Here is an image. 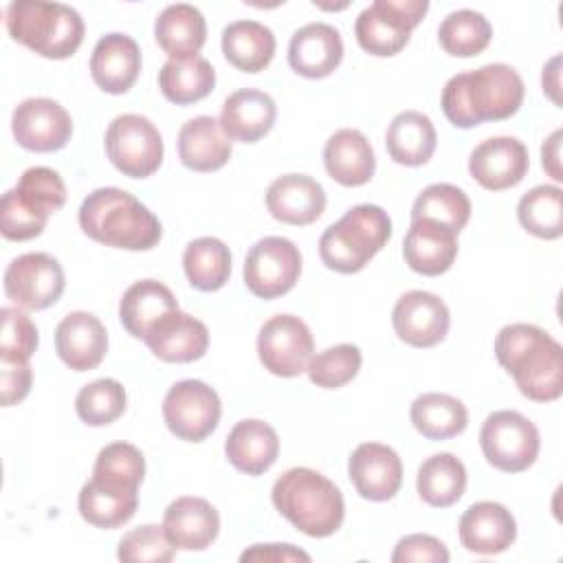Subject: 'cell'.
<instances>
[{
	"label": "cell",
	"mask_w": 563,
	"mask_h": 563,
	"mask_svg": "<svg viewBox=\"0 0 563 563\" xmlns=\"http://www.w3.org/2000/svg\"><path fill=\"white\" fill-rule=\"evenodd\" d=\"M172 310H178L174 292L156 279H141L123 292L119 303V319L128 334L134 339H145L147 330Z\"/></svg>",
	"instance_id": "cell-33"
},
{
	"label": "cell",
	"mask_w": 563,
	"mask_h": 563,
	"mask_svg": "<svg viewBox=\"0 0 563 563\" xmlns=\"http://www.w3.org/2000/svg\"><path fill=\"white\" fill-rule=\"evenodd\" d=\"M268 213L292 227H306L321 218L325 209L323 187L306 174H284L266 189Z\"/></svg>",
	"instance_id": "cell-20"
},
{
	"label": "cell",
	"mask_w": 563,
	"mask_h": 563,
	"mask_svg": "<svg viewBox=\"0 0 563 563\" xmlns=\"http://www.w3.org/2000/svg\"><path fill=\"white\" fill-rule=\"evenodd\" d=\"M427 11V0H376L356 18V42L369 55L391 57L409 44L411 31Z\"/></svg>",
	"instance_id": "cell-7"
},
{
	"label": "cell",
	"mask_w": 563,
	"mask_h": 563,
	"mask_svg": "<svg viewBox=\"0 0 563 563\" xmlns=\"http://www.w3.org/2000/svg\"><path fill=\"white\" fill-rule=\"evenodd\" d=\"M163 530L176 550H207L220 532V515L207 499L185 495L165 508Z\"/></svg>",
	"instance_id": "cell-24"
},
{
	"label": "cell",
	"mask_w": 563,
	"mask_h": 563,
	"mask_svg": "<svg viewBox=\"0 0 563 563\" xmlns=\"http://www.w3.org/2000/svg\"><path fill=\"white\" fill-rule=\"evenodd\" d=\"M479 446L486 462L504 473H521L534 464L541 438L539 429L523 413L512 409L493 411L479 431Z\"/></svg>",
	"instance_id": "cell-8"
},
{
	"label": "cell",
	"mask_w": 563,
	"mask_h": 563,
	"mask_svg": "<svg viewBox=\"0 0 563 563\" xmlns=\"http://www.w3.org/2000/svg\"><path fill=\"white\" fill-rule=\"evenodd\" d=\"M435 128L431 119L418 110L398 112L385 132V147L394 163L418 167L435 152Z\"/></svg>",
	"instance_id": "cell-32"
},
{
	"label": "cell",
	"mask_w": 563,
	"mask_h": 563,
	"mask_svg": "<svg viewBox=\"0 0 563 563\" xmlns=\"http://www.w3.org/2000/svg\"><path fill=\"white\" fill-rule=\"evenodd\" d=\"M347 475L363 499L387 501L400 490L402 462L391 446L363 442L347 460Z\"/></svg>",
	"instance_id": "cell-17"
},
{
	"label": "cell",
	"mask_w": 563,
	"mask_h": 563,
	"mask_svg": "<svg viewBox=\"0 0 563 563\" xmlns=\"http://www.w3.org/2000/svg\"><path fill=\"white\" fill-rule=\"evenodd\" d=\"M460 543L475 554H499L517 539V521L497 501H477L464 510L457 523Z\"/></svg>",
	"instance_id": "cell-21"
},
{
	"label": "cell",
	"mask_w": 563,
	"mask_h": 563,
	"mask_svg": "<svg viewBox=\"0 0 563 563\" xmlns=\"http://www.w3.org/2000/svg\"><path fill=\"white\" fill-rule=\"evenodd\" d=\"M22 198L53 213L66 202V185L62 176L51 167H29L22 172L18 185L13 187Z\"/></svg>",
	"instance_id": "cell-47"
},
{
	"label": "cell",
	"mask_w": 563,
	"mask_h": 563,
	"mask_svg": "<svg viewBox=\"0 0 563 563\" xmlns=\"http://www.w3.org/2000/svg\"><path fill=\"white\" fill-rule=\"evenodd\" d=\"M220 416V396L213 387L196 378L174 383L163 398L165 424L185 442H202L216 431Z\"/></svg>",
	"instance_id": "cell-10"
},
{
	"label": "cell",
	"mask_w": 563,
	"mask_h": 563,
	"mask_svg": "<svg viewBox=\"0 0 563 563\" xmlns=\"http://www.w3.org/2000/svg\"><path fill=\"white\" fill-rule=\"evenodd\" d=\"M559 64H561V55H554L545 66H543V77H541V84H543V92L556 103L561 106V97H559V88H561V81H559Z\"/></svg>",
	"instance_id": "cell-53"
},
{
	"label": "cell",
	"mask_w": 563,
	"mask_h": 563,
	"mask_svg": "<svg viewBox=\"0 0 563 563\" xmlns=\"http://www.w3.org/2000/svg\"><path fill=\"white\" fill-rule=\"evenodd\" d=\"M9 35L48 59L70 57L84 42L81 15L62 2L15 0L4 11Z\"/></svg>",
	"instance_id": "cell-5"
},
{
	"label": "cell",
	"mask_w": 563,
	"mask_h": 563,
	"mask_svg": "<svg viewBox=\"0 0 563 563\" xmlns=\"http://www.w3.org/2000/svg\"><path fill=\"white\" fill-rule=\"evenodd\" d=\"M176 554V548L167 539L163 526L145 523L125 532L119 541L117 556L125 563H167Z\"/></svg>",
	"instance_id": "cell-46"
},
{
	"label": "cell",
	"mask_w": 563,
	"mask_h": 563,
	"mask_svg": "<svg viewBox=\"0 0 563 563\" xmlns=\"http://www.w3.org/2000/svg\"><path fill=\"white\" fill-rule=\"evenodd\" d=\"M143 341L152 354L165 363H191L205 356L209 347V330L200 319L178 308L161 317L147 330Z\"/></svg>",
	"instance_id": "cell-18"
},
{
	"label": "cell",
	"mask_w": 563,
	"mask_h": 563,
	"mask_svg": "<svg viewBox=\"0 0 563 563\" xmlns=\"http://www.w3.org/2000/svg\"><path fill=\"white\" fill-rule=\"evenodd\" d=\"M77 508L81 519L90 526L112 530L134 517L139 508V490L90 477L79 490Z\"/></svg>",
	"instance_id": "cell-31"
},
{
	"label": "cell",
	"mask_w": 563,
	"mask_h": 563,
	"mask_svg": "<svg viewBox=\"0 0 563 563\" xmlns=\"http://www.w3.org/2000/svg\"><path fill=\"white\" fill-rule=\"evenodd\" d=\"M277 119L273 97L257 88H240L231 92L220 112V125L231 141L257 143L271 132Z\"/></svg>",
	"instance_id": "cell-26"
},
{
	"label": "cell",
	"mask_w": 563,
	"mask_h": 563,
	"mask_svg": "<svg viewBox=\"0 0 563 563\" xmlns=\"http://www.w3.org/2000/svg\"><path fill=\"white\" fill-rule=\"evenodd\" d=\"M125 389L114 378H97L79 389L75 411L88 427H106L125 411Z\"/></svg>",
	"instance_id": "cell-42"
},
{
	"label": "cell",
	"mask_w": 563,
	"mask_h": 563,
	"mask_svg": "<svg viewBox=\"0 0 563 563\" xmlns=\"http://www.w3.org/2000/svg\"><path fill=\"white\" fill-rule=\"evenodd\" d=\"M314 339L306 321L295 314H275L262 323L257 334V356L275 376L292 378L308 369Z\"/></svg>",
	"instance_id": "cell-12"
},
{
	"label": "cell",
	"mask_w": 563,
	"mask_h": 563,
	"mask_svg": "<svg viewBox=\"0 0 563 563\" xmlns=\"http://www.w3.org/2000/svg\"><path fill=\"white\" fill-rule=\"evenodd\" d=\"M451 559L444 543L431 534H407L402 537L394 552V563H409V561H429V563H446Z\"/></svg>",
	"instance_id": "cell-50"
},
{
	"label": "cell",
	"mask_w": 563,
	"mask_h": 563,
	"mask_svg": "<svg viewBox=\"0 0 563 563\" xmlns=\"http://www.w3.org/2000/svg\"><path fill=\"white\" fill-rule=\"evenodd\" d=\"M363 356L354 343H339L312 354L308 363V378L323 389H339L347 385L361 369Z\"/></svg>",
	"instance_id": "cell-44"
},
{
	"label": "cell",
	"mask_w": 563,
	"mask_h": 563,
	"mask_svg": "<svg viewBox=\"0 0 563 563\" xmlns=\"http://www.w3.org/2000/svg\"><path fill=\"white\" fill-rule=\"evenodd\" d=\"M301 275L299 249L282 235L257 240L244 260V284L260 299H277L295 288Z\"/></svg>",
	"instance_id": "cell-11"
},
{
	"label": "cell",
	"mask_w": 563,
	"mask_h": 563,
	"mask_svg": "<svg viewBox=\"0 0 563 563\" xmlns=\"http://www.w3.org/2000/svg\"><path fill=\"white\" fill-rule=\"evenodd\" d=\"M222 53L238 70L260 73L275 55V35L262 22L235 20L222 31Z\"/></svg>",
	"instance_id": "cell-34"
},
{
	"label": "cell",
	"mask_w": 563,
	"mask_h": 563,
	"mask_svg": "<svg viewBox=\"0 0 563 563\" xmlns=\"http://www.w3.org/2000/svg\"><path fill=\"white\" fill-rule=\"evenodd\" d=\"M490 22L473 9L451 11L438 26V42L453 57L479 55L490 44Z\"/></svg>",
	"instance_id": "cell-41"
},
{
	"label": "cell",
	"mask_w": 563,
	"mask_h": 563,
	"mask_svg": "<svg viewBox=\"0 0 563 563\" xmlns=\"http://www.w3.org/2000/svg\"><path fill=\"white\" fill-rule=\"evenodd\" d=\"M143 475H145V457L130 442L106 444L99 451L92 468V477L114 486L132 488V490H139Z\"/></svg>",
	"instance_id": "cell-43"
},
{
	"label": "cell",
	"mask_w": 563,
	"mask_h": 563,
	"mask_svg": "<svg viewBox=\"0 0 563 563\" xmlns=\"http://www.w3.org/2000/svg\"><path fill=\"white\" fill-rule=\"evenodd\" d=\"M2 334H0V356L31 358L37 347V328L22 308L4 306L0 310Z\"/></svg>",
	"instance_id": "cell-48"
},
{
	"label": "cell",
	"mask_w": 563,
	"mask_h": 563,
	"mask_svg": "<svg viewBox=\"0 0 563 563\" xmlns=\"http://www.w3.org/2000/svg\"><path fill=\"white\" fill-rule=\"evenodd\" d=\"M66 286L62 264L48 253H24L4 271V295L15 308L44 310L53 306Z\"/></svg>",
	"instance_id": "cell-13"
},
{
	"label": "cell",
	"mask_w": 563,
	"mask_h": 563,
	"mask_svg": "<svg viewBox=\"0 0 563 563\" xmlns=\"http://www.w3.org/2000/svg\"><path fill=\"white\" fill-rule=\"evenodd\" d=\"M523 79L508 64H486L453 75L442 88V112L455 128H475L484 121L512 117L523 103Z\"/></svg>",
	"instance_id": "cell-1"
},
{
	"label": "cell",
	"mask_w": 563,
	"mask_h": 563,
	"mask_svg": "<svg viewBox=\"0 0 563 563\" xmlns=\"http://www.w3.org/2000/svg\"><path fill=\"white\" fill-rule=\"evenodd\" d=\"M216 86V70L209 59L196 55L187 59H167L158 70L163 97L176 106H189L205 99Z\"/></svg>",
	"instance_id": "cell-36"
},
{
	"label": "cell",
	"mask_w": 563,
	"mask_h": 563,
	"mask_svg": "<svg viewBox=\"0 0 563 563\" xmlns=\"http://www.w3.org/2000/svg\"><path fill=\"white\" fill-rule=\"evenodd\" d=\"M411 220H433L460 233L471 220V200L464 189L455 185L433 183L413 200Z\"/></svg>",
	"instance_id": "cell-39"
},
{
	"label": "cell",
	"mask_w": 563,
	"mask_h": 563,
	"mask_svg": "<svg viewBox=\"0 0 563 563\" xmlns=\"http://www.w3.org/2000/svg\"><path fill=\"white\" fill-rule=\"evenodd\" d=\"M561 136H563V132L554 130L548 136V141H543V145H541V165H543V169L556 183L563 180V172H561Z\"/></svg>",
	"instance_id": "cell-52"
},
{
	"label": "cell",
	"mask_w": 563,
	"mask_h": 563,
	"mask_svg": "<svg viewBox=\"0 0 563 563\" xmlns=\"http://www.w3.org/2000/svg\"><path fill=\"white\" fill-rule=\"evenodd\" d=\"M48 211L22 198L15 189L4 191L0 200V231L7 240L24 242L37 238L48 222Z\"/></svg>",
	"instance_id": "cell-45"
},
{
	"label": "cell",
	"mask_w": 563,
	"mask_h": 563,
	"mask_svg": "<svg viewBox=\"0 0 563 563\" xmlns=\"http://www.w3.org/2000/svg\"><path fill=\"white\" fill-rule=\"evenodd\" d=\"M495 356L526 398L552 402L563 394V350L539 325H504L495 336Z\"/></svg>",
	"instance_id": "cell-2"
},
{
	"label": "cell",
	"mask_w": 563,
	"mask_h": 563,
	"mask_svg": "<svg viewBox=\"0 0 563 563\" xmlns=\"http://www.w3.org/2000/svg\"><path fill=\"white\" fill-rule=\"evenodd\" d=\"M416 488L424 504L449 508L466 490V468L453 453H435L420 464Z\"/></svg>",
	"instance_id": "cell-37"
},
{
	"label": "cell",
	"mask_w": 563,
	"mask_h": 563,
	"mask_svg": "<svg viewBox=\"0 0 563 563\" xmlns=\"http://www.w3.org/2000/svg\"><path fill=\"white\" fill-rule=\"evenodd\" d=\"M163 152L161 132L143 114H119L106 130V154L123 176H152L163 163Z\"/></svg>",
	"instance_id": "cell-9"
},
{
	"label": "cell",
	"mask_w": 563,
	"mask_h": 563,
	"mask_svg": "<svg viewBox=\"0 0 563 563\" xmlns=\"http://www.w3.org/2000/svg\"><path fill=\"white\" fill-rule=\"evenodd\" d=\"M411 424L427 440H449L460 435L468 424V411L462 400L449 394H420L409 409Z\"/></svg>",
	"instance_id": "cell-35"
},
{
	"label": "cell",
	"mask_w": 563,
	"mask_h": 563,
	"mask_svg": "<svg viewBox=\"0 0 563 563\" xmlns=\"http://www.w3.org/2000/svg\"><path fill=\"white\" fill-rule=\"evenodd\" d=\"M141 73V48L123 33L103 35L90 55L92 81L110 95L128 92Z\"/></svg>",
	"instance_id": "cell-23"
},
{
	"label": "cell",
	"mask_w": 563,
	"mask_h": 563,
	"mask_svg": "<svg viewBox=\"0 0 563 563\" xmlns=\"http://www.w3.org/2000/svg\"><path fill=\"white\" fill-rule=\"evenodd\" d=\"M402 257L420 275H442L457 257V233L433 220H411L402 242Z\"/></svg>",
	"instance_id": "cell-25"
},
{
	"label": "cell",
	"mask_w": 563,
	"mask_h": 563,
	"mask_svg": "<svg viewBox=\"0 0 563 563\" xmlns=\"http://www.w3.org/2000/svg\"><path fill=\"white\" fill-rule=\"evenodd\" d=\"M57 356L75 372L95 369L108 352V332L99 317L86 310L68 312L55 328Z\"/></svg>",
	"instance_id": "cell-19"
},
{
	"label": "cell",
	"mask_w": 563,
	"mask_h": 563,
	"mask_svg": "<svg viewBox=\"0 0 563 563\" xmlns=\"http://www.w3.org/2000/svg\"><path fill=\"white\" fill-rule=\"evenodd\" d=\"M154 37L169 59L196 57L207 40V22L194 4H169L154 22Z\"/></svg>",
	"instance_id": "cell-30"
},
{
	"label": "cell",
	"mask_w": 563,
	"mask_h": 563,
	"mask_svg": "<svg viewBox=\"0 0 563 563\" xmlns=\"http://www.w3.org/2000/svg\"><path fill=\"white\" fill-rule=\"evenodd\" d=\"M451 314L446 303L427 290H409L391 310V325L400 341L413 347H433L444 341Z\"/></svg>",
	"instance_id": "cell-15"
},
{
	"label": "cell",
	"mask_w": 563,
	"mask_h": 563,
	"mask_svg": "<svg viewBox=\"0 0 563 563\" xmlns=\"http://www.w3.org/2000/svg\"><path fill=\"white\" fill-rule=\"evenodd\" d=\"M528 167V147L515 136L484 139L468 156V174L488 191H504L519 185Z\"/></svg>",
	"instance_id": "cell-16"
},
{
	"label": "cell",
	"mask_w": 563,
	"mask_h": 563,
	"mask_svg": "<svg viewBox=\"0 0 563 563\" xmlns=\"http://www.w3.org/2000/svg\"><path fill=\"white\" fill-rule=\"evenodd\" d=\"M521 227L541 240H556L563 233V191L556 185H537L517 205Z\"/></svg>",
	"instance_id": "cell-40"
},
{
	"label": "cell",
	"mask_w": 563,
	"mask_h": 563,
	"mask_svg": "<svg viewBox=\"0 0 563 563\" xmlns=\"http://www.w3.org/2000/svg\"><path fill=\"white\" fill-rule=\"evenodd\" d=\"M227 460L246 475L266 473L279 455L277 431L257 418H244L233 424L224 440Z\"/></svg>",
	"instance_id": "cell-28"
},
{
	"label": "cell",
	"mask_w": 563,
	"mask_h": 563,
	"mask_svg": "<svg viewBox=\"0 0 563 563\" xmlns=\"http://www.w3.org/2000/svg\"><path fill=\"white\" fill-rule=\"evenodd\" d=\"M11 132L18 145L29 152H57L70 141L73 119L57 101L29 97L15 106Z\"/></svg>",
	"instance_id": "cell-14"
},
{
	"label": "cell",
	"mask_w": 563,
	"mask_h": 563,
	"mask_svg": "<svg viewBox=\"0 0 563 563\" xmlns=\"http://www.w3.org/2000/svg\"><path fill=\"white\" fill-rule=\"evenodd\" d=\"M240 561H264V563H286V561H310V554L290 543H257L240 554Z\"/></svg>",
	"instance_id": "cell-51"
},
{
	"label": "cell",
	"mask_w": 563,
	"mask_h": 563,
	"mask_svg": "<svg viewBox=\"0 0 563 563\" xmlns=\"http://www.w3.org/2000/svg\"><path fill=\"white\" fill-rule=\"evenodd\" d=\"M33 372L26 358H11L0 356V394H2V407L18 405L26 398L31 391Z\"/></svg>",
	"instance_id": "cell-49"
},
{
	"label": "cell",
	"mask_w": 563,
	"mask_h": 563,
	"mask_svg": "<svg viewBox=\"0 0 563 563\" xmlns=\"http://www.w3.org/2000/svg\"><path fill=\"white\" fill-rule=\"evenodd\" d=\"M323 165L332 180L343 187H361L372 180L376 172V156L361 130L341 128L323 147Z\"/></svg>",
	"instance_id": "cell-27"
},
{
	"label": "cell",
	"mask_w": 563,
	"mask_h": 563,
	"mask_svg": "<svg viewBox=\"0 0 563 563\" xmlns=\"http://www.w3.org/2000/svg\"><path fill=\"white\" fill-rule=\"evenodd\" d=\"M389 238L387 211L378 205H356L321 233L319 255L330 271L352 275L363 271Z\"/></svg>",
	"instance_id": "cell-6"
},
{
	"label": "cell",
	"mask_w": 563,
	"mask_h": 563,
	"mask_svg": "<svg viewBox=\"0 0 563 563\" xmlns=\"http://www.w3.org/2000/svg\"><path fill=\"white\" fill-rule=\"evenodd\" d=\"M79 227L90 240L125 251H150L163 235L158 218L119 187L90 191L79 207Z\"/></svg>",
	"instance_id": "cell-3"
},
{
	"label": "cell",
	"mask_w": 563,
	"mask_h": 563,
	"mask_svg": "<svg viewBox=\"0 0 563 563\" xmlns=\"http://www.w3.org/2000/svg\"><path fill=\"white\" fill-rule=\"evenodd\" d=\"M183 268L189 284L196 290L213 292L220 290L231 275L229 246L211 235L191 240L183 253Z\"/></svg>",
	"instance_id": "cell-38"
},
{
	"label": "cell",
	"mask_w": 563,
	"mask_h": 563,
	"mask_svg": "<svg viewBox=\"0 0 563 563\" xmlns=\"http://www.w3.org/2000/svg\"><path fill=\"white\" fill-rule=\"evenodd\" d=\"M178 158L187 169L216 172L231 158V139L213 117H194L178 132Z\"/></svg>",
	"instance_id": "cell-29"
},
{
	"label": "cell",
	"mask_w": 563,
	"mask_h": 563,
	"mask_svg": "<svg viewBox=\"0 0 563 563\" xmlns=\"http://www.w3.org/2000/svg\"><path fill=\"white\" fill-rule=\"evenodd\" d=\"M273 506L299 532L323 539L334 534L345 517V501L339 486L308 466L282 473L271 490Z\"/></svg>",
	"instance_id": "cell-4"
},
{
	"label": "cell",
	"mask_w": 563,
	"mask_h": 563,
	"mask_svg": "<svg viewBox=\"0 0 563 563\" xmlns=\"http://www.w3.org/2000/svg\"><path fill=\"white\" fill-rule=\"evenodd\" d=\"M343 59L341 33L325 22H310L297 29L288 44L290 68L308 79L328 77Z\"/></svg>",
	"instance_id": "cell-22"
}]
</instances>
